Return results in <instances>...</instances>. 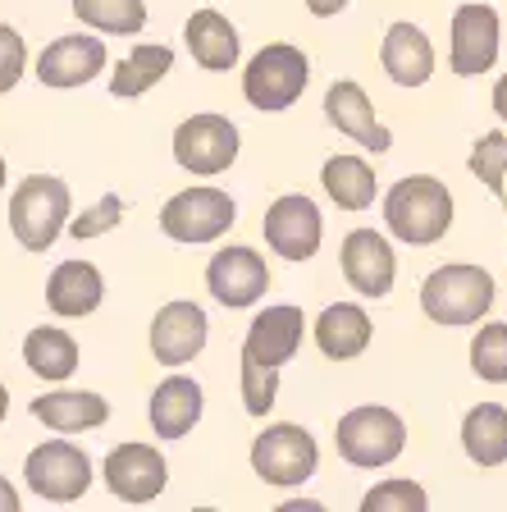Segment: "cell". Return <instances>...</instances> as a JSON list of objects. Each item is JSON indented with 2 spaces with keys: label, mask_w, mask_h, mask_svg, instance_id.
Returning a JSON list of instances; mask_svg holds the SVG:
<instances>
[{
  "label": "cell",
  "mask_w": 507,
  "mask_h": 512,
  "mask_svg": "<svg viewBox=\"0 0 507 512\" xmlns=\"http://www.w3.org/2000/svg\"><path fill=\"white\" fill-rule=\"evenodd\" d=\"M384 224L389 234L412 247H430L448 234L453 224V192L448 183H439L434 174H412L389 188L384 197Z\"/></svg>",
  "instance_id": "obj_1"
},
{
  "label": "cell",
  "mask_w": 507,
  "mask_h": 512,
  "mask_svg": "<svg viewBox=\"0 0 507 512\" xmlns=\"http://www.w3.org/2000/svg\"><path fill=\"white\" fill-rule=\"evenodd\" d=\"M494 307V275L485 266H439L421 284V311L434 325H476Z\"/></svg>",
  "instance_id": "obj_2"
},
{
  "label": "cell",
  "mask_w": 507,
  "mask_h": 512,
  "mask_svg": "<svg viewBox=\"0 0 507 512\" xmlns=\"http://www.w3.org/2000/svg\"><path fill=\"white\" fill-rule=\"evenodd\" d=\"M334 444H338V458L348 462V467H389V462L402 458V448H407V426H402V416L389 412V407H352V412L338 416L334 426Z\"/></svg>",
  "instance_id": "obj_3"
},
{
  "label": "cell",
  "mask_w": 507,
  "mask_h": 512,
  "mask_svg": "<svg viewBox=\"0 0 507 512\" xmlns=\"http://www.w3.org/2000/svg\"><path fill=\"white\" fill-rule=\"evenodd\" d=\"M69 224V183L55 174H28L10 197V229L19 247L46 252Z\"/></svg>",
  "instance_id": "obj_4"
},
{
  "label": "cell",
  "mask_w": 507,
  "mask_h": 512,
  "mask_svg": "<svg viewBox=\"0 0 507 512\" xmlns=\"http://www.w3.org/2000/svg\"><path fill=\"white\" fill-rule=\"evenodd\" d=\"M307 78H311L307 55L297 51V46H288V42H270L247 60L243 96L256 110L275 115V110H288L297 96L307 92Z\"/></svg>",
  "instance_id": "obj_5"
},
{
  "label": "cell",
  "mask_w": 507,
  "mask_h": 512,
  "mask_svg": "<svg viewBox=\"0 0 507 512\" xmlns=\"http://www.w3.org/2000/svg\"><path fill=\"white\" fill-rule=\"evenodd\" d=\"M320 467V448L311 439V430L293 426V421H279V426H265L252 439V471L265 485H307Z\"/></svg>",
  "instance_id": "obj_6"
},
{
  "label": "cell",
  "mask_w": 507,
  "mask_h": 512,
  "mask_svg": "<svg viewBox=\"0 0 507 512\" xmlns=\"http://www.w3.org/2000/svg\"><path fill=\"white\" fill-rule=\"evenodd\" d=\"M233 215H238V206H233L229 192L201 183V188H183L169 197L165 211H160V229L174 243H215L233 229Z\"/></svg>",
  "instance_id": "obj_7"
},
{
  "label": "cell",
  "mask_w": 507,
  "mask_h": 512,
  "mask_svg": "<svg viewBox=\"0 0 507 512\" xmlns=\"http://www.w3.org/2000/svg\"><path fill=\"white\" fill-rule=\"evenodd\" d=\"M23 480L37 499H51V503H74L87 494L92 485V458H87L78 444L69 439H46L28 453L23 462Z\"/></svg>",
  "instance_id": "obj_8"
},
{
  "label": "cell",
  "mask_w": 507,
  "mask_h": 512,
  "mask_svg": "<svg viewBox=\"0 0 507 512\" xmlns=\"http://www.w3.org/2000/svg\"><path fill=\"white\" fill-rule=\"evenodd\" d=\"M174 160L188 174H224L238 160V124L224 115H192L174 128Z\"/></svg>",
  "instance_id": "obj_9"
},
{
  "label": "cell",
  "mask_w": 507,
  "mask_h": 512,
  "mask_svg": "<svg viewBox=\"0 0 507 512\" xmlns=\"http://www.w3.org/2000/svg\"><path fill=\"white\" fill-rule=\"evenodd\" d=\"M261 234L270 252L284 256V261H311L320 252V238H325V220H320V206L307 192H288L265 211Z\"/></svg>",
  "instance_id": "obj_10"
},
{
  "label": "cell",
  "mask_w": 507,
  "mask_h": 512,
  "mask_svg": "<svg viewBox=\"0 0 507 512\" xmlns=\"http://www.w3.org/2000/svg\"><path fill=\"white\" fill-rule=\"evenodd\" d=\"M206 288L215 293V302L229 311L238 307H252V302L265 298L270 288V270H265V256L252 252V247L233 243V247H220L206 266Z\"/></svg>",
  "instance_id": "obj_11"
},
{
  "label": "cell",
  "mask_w": 507,
  "mask_h": 512,
  "mask_svg": "<svg viewBox=\"0 0 507 512\" xmlns=\"http://www.w3.org/2000/svg\"><path fill=\"white\" fill-rule=\"evenodd\" d=\"M498 32H503L498 10H489V5H457L453 10V46H448L453 74L476 78V74H485V69H494Z\"/></svg>",
  "instance_id": "obj_12"
},
{
  "label": "cell",
  "mask_w": 507,
  "mask_h": 512,
  "mask_svg": "<svg viewBox=\"0 0 507 512\" xmlns=\"http://www.w3.org/2000/svg\"><path fill=\"white\" fill-rule=\"evenodd\" d=\"M169 480L165 453L151 444H119L106 453V485L124 503H151Z\"/></svg>",
  "instance_id": "obj_13"
},
{
  "label": "cell",
  "mask_w": 507,
  "mask_h": 512,
  "mask_svg": "<svg viewBox=\"0 0 507 512\" xmlns=\"http://www.w3.org/2000/svg\"><path fill=\"white\" fill-rule=\"evenodd\" d=\"M206 334H211V320L197 302H165L151 320V352L160 366H188L206 348Z\"/></svg>",
  "instance_id": "obj_14"
},
{
  "label": "cell",
  "mask_w": 507,
  "mask_h": 512,
  "mask_svg": "<svg viewBox=\"0 0 507 512\" xmlns=\"http://www.w3.org/2000/svg\"><path fill=\"white\" fill-rule=\"evenodd\" d=\"M302 334H307V316L302 307H265L261 316L247 325V339H243V357L256 366H270L279 371L284 362H293L297 348H302Z\"/></svg>",
  "instance_id": "obj_15"
},
{
  "label": "cell",
  "mask_w": 507,
  "mask_h": 512,
  "mask_svg": "<svg viewBox=\"0 0 507 512\" xmlns=\"http://www.w3.org/2000/svg\"><path fill=\"white\" fill-rule=\"evenodd\" d=\"M343 279L357 288L361 298H384L393 288V275H398V256H393L389 238L375 234V229H352L343 238Z\"/></svg>",
  "instance_id": "obj_16"
},
{
  "label": "cell",
  "mask_w": 507,
  "mask_h": 512,
  "mask_svg": "<svg viewBox=\"0 0 507 512\" xmlns=\"http://www.w3.org/2000/svg\"><path fill=\"white\" fill-rule=\"evenodd\" d=\"M106 69V42L101 37H55L42 55H37V78L42 87H87L96 74Z\"/></svg>",
  "instance_id": "obj_17"
},
{
  "label": "cell",
  "mask_w": 507,
  "mask_h": 512,
  "mask_svg": "<svg viewBox=\"0 0 507 512\" xmlns=\"http://www.w3.org/2000/svg\"><path fill=\"white\" fill-rule=\"evenodd\" d=\"M325 119L338 128V133H348L352 142H361L366 151H375V156H384V151L393 147V133L375 119L370 96L361 92V83H352V78H338V83L325 92Z\"/></svg>",
  "instance_id": "obj_18"
},
{
  "label": "cell",
  "mask_w": 507,
  "mask_h": 512,
  "mask_svg": "<svg viewBox=\"0 0 507 512\" xmlns=\"http://www.w3.org/2000/svg\"><path fill=\"white\" fill-rule=\"evenodd\" d=\"M32 416L42 426L60 430V435H83V430H96L110 421V403L92 389H55V394L32 398Z\"/></svg>",
  "instance_id": "obj_19"
},
{
  "label": "cell",
  "mask_w": 507,
  "mask_h": 512,
  "mask_svg": "<svg viewBox=\"0 0 507 512\" xmlns=\"http://www.w3.org/2000/svg\"><path fill=\"white\" fill-rule=\"evenodd\" d=\"M380 60H384V74L398 87H425L434 74V46L416 23H393L384 32Z\"/></svg>",
  "instance_id": "obj_20"
},
{
  "label": "cell",
  "mask_w": 507,
  "mask_h": 512,
  "mask_svg": "<svg viewBox=\"0 0 507 512\" xmlns=\"http://www.w3.org/2000/svg\"><path fill=\"white\" fill-rule=\"evenodd\" d=\"M106 298V279L92 261H60L46 279V307L55 316H92Z\"/></svg>",
  "instance_id": "obj_21"
},
{
  "label": "cell",
  "mask_w": 507,
  "mask_h": 512,
  "mask_svg": "<svg viewBox=\"0 0 507 512\" xmlns=\"http://www.w3.org/2000/svg\"><path fill=\"white\" fill-rule=\"evenodd\" d=\"M201 407H206V394H201L197 380H188V375L160 380L156 394H151V430H156V439H183L201 421Z\"/></svg>",
  "instance_id": "obj_22"
},
{
  "label": "cell",
  "mask_w": 507,
  "mask_h": 512,
  "mask_svg": "<svg viewBox=\"0 0 507 512\" xmlns=\"http://www.w3.org/2000/svg\"><path fill=\"white\" fill-rule=\"evenodd\" d=\"M183 42H188L192 60L201 64V69H211V74H224V69H233L238 64V28H233L229 19H224L220 10H197L188 19V28H183Z\"/></svg>",
  "instance_id": "obj_23"
},
{
  "label": "cell",
  "mask_w": 507,
  "mask_h": 512,
  "mask_svg": "<svg viewBox=\"0 0 507 512\" xmlns=\"http://www.w3.org/2000/svg\"><path fill=\"white\" fill-rule=\"evenodd\" d=\"M316 343L329 362H352L370 348V316L357 302H334L316 320Z\"/></svg>",
  "instance_id": "obj_24"
},
{
  "label": "cell",
  "mask_w": 507,
  "mask_h": 512,
  "mask_svg": "<svg viewBox=\"0 0 507 512\" xmlns=\"http://www.w3.org/2000/svg\"><path fill=\"white\" fill-rule=\"evenodd\" d=\"M462 448L476 467H503L507 462V407L480 403L462 421Z\"/></svg>",
  "instance_id": "obj_25"
},
{
  "label": "cell",
  "mask_w": 507,
  "mask_h": 512,
  "mask_svg": "<svg viewBox=\"0 0 507 512\" xmlns=\"http://www.w3.org/2000/svg\"><path fill=\"white\" fill-rule=\"evenodd\" d=\"M320 183L338 211H366L375 202V170L361 156H329Z\"/></svg>",
  "instance_id": "obj_26"
},
{
  "label": "cell",
  "mask_w": 507,
  "mask_h": 512,
  "mask_svg": "<svg viewBox=\"0 0 507 512\" xmlns=\"http://www.w3.org/2000/svg\"><path fill=\"white\" fill-rule=\"evenodd\" d=\"M23 362H28L32 375H42V380H69L78 371V343L64 330H55V325H37L23 339Z\"/></svg>",
  "instance_id": "obj_27"
},
{
  "label": "cell",
  "mask_w": 507,
  "mask_h": 512,
  "mask_svg": "<svg viewBox=\"0 0 507 512\" xmlns=\"http://www.w3.org/2000/svg\"><path fill=\"white\" fill-rule=\"evenodd\" d=\"M169 69H174V51H169V46L142 42V46H133V55H128V60H119L115 78H110V92H115L119 101H133V96L151 92V87H156Z\"/></svg>",
  "instance_id": "obj_28"
},
{
  "label": "cell",
  "mask_w": 507,
  "mask_h": 512,
  "mask_svg": "<svg viewBox=\"0 0 507 512\" xmlns=\"http://www.w3.org/2000/svg\"><path fill=\"white\" fill-rule=\"evenodd\" d=\"M74 14L96 32L138 37L147 28V0H74Z\"/></svg>",
  "instance_id": "obj_29"
},
{
  "label": "cell",
  "mask_w": 507,
  "mask_h": 512,
  "mask_svg": "<svg viewBox=\"0 0 507 512\" xmlns=\"http://www.w3.org/2000/svg\"><path fill=\"white\" fill-rule=\"evenodd\" d=\"M471 371L489 384H507V325H485L471 339Z\"/></svg>",
  "instance_id": "obj_30"
},
{
  "label": "cell",
  "mask_w": 507,
  "mask_h": 512,
  "mask_svg": "<svg viewBox=\"0 0 507 512\" xmlns=\"http://www.w3.org/2000/svg\"><path fill=\"white\" fill-rule=\"evenodd\" d=\"M466 165H471V174H476L489 192L503 197L507 192V133H485V138H476Z\"/></svg>",
  "instance_id": "obj_31"
},
{
  "label": "cell",
  "mask_w": 507,
  "mask_h": 512,
  "mask_svg": "<svg viewBox=\"0 0 507 512\" xmlns=\"http://www.w3.org/2000/svg\"><path fill=\"white\" fill-rule=\"evenodd\" d=\"M425 490L416 480H384L361 499V512H425Z\"/></svg>",
  "instance_id": "obj_32"
},
{
  "label": "cell",
  "mask_w": 507,
  "mask_h": 512,
  "mask_svg": "<svg viewBox=\"0 0 507 512\" xmlns=\"http://www.w3.org/2000/svg\"><path fill=\"white\" fill-rule=\"evenodd\" d=\"M279 398V371H270V366H256L243 357V407L252 416H265L270 407H275Z\"/></svg>",
  "instance_id": "obj_33"
},
{
  "label": "cell",
  "mask_w": 507,
  "mask_h": 512,
  "mask_svg": "<svg viewBox=\"0 0 507 512\" xmlns=\"http://www.w3.org/2000/svg\"><path fill=\"white\" fill-rule=\"evenodd\" d=\"M119 215H124V202H119V197H101V202H96L92 211H83L78 220L64 224V229H69V234H74L78 243H83V238H101V234H110V229L119 224Z\"/></svg>",
  "instance_id": "obj_34"
},
{
  "label": "cell",
  "mask_w": 507,
  "mask_h": 512,
  "mask_svg": "<svg viewBox=\"0 0 507 512\" xmlns=\"http://www.w3.org/2000/svg\"><path fill=\"white\" fill-rule=\"evenodd\" d=\"M23 64H28V46H23L19 28L0 23V96L23 78Z\"/></svg>",
  "instance_id": "obj_35"
},
{
  "label": "cell",
  "mask_w": 507,
  "mask_h": 512,
  "mask_svg": "<svg viewBox=\"0 0 507 512\" xmlns=\"http://www.w3.org/2000/svg\"><path fill=\"white\" fill-rule=\"evenodd\" d=\"M352 0H307V10L316 14V19H334V14H343Z\"/></svg>",
  "instance_id": "obj_36"
},
{
  "label": "cell",
  "mask_w": 507,
  "mask_h": 512,
  "mask_svg": "<svg viewBox=\"0 0 507 512\" xmlns=\"http://www.w3.org/2000/svg\"><path fill=\"white\" fill-rule=\"evenodd\" d=\"M494 110H498V119L507 124V74L498 78V87H494Z\"/></svg>",
  "instance_id": "obj_37"
},
{
  "label": "cell",
  "mask_w": 507,
  "mask_h": 512,
  "mask_svg": "<svg viewBox=\"0 0 507 512\" xmlns=\"http://www.w3.org/2000/svg\"><path fill=\"white\" fill-rule=\"evenodd\" d=\"M14 508H19V494H14L10 485L0 480V512H14Z\"/></svg>",
  "instance_id": "obj_38"
},
{
  "label": "cell",
  "mask_w": 507,
  "mask_h": 512,
  "mask_svg": "<svg viewBox=\"0 0 507 512\" xmlns=\"http://www.w3.org/2000/svg\"><path fill=\"white\" fill-rule=\"evenodd\" d=\"M279 512H320V503H311V499H302V503H284Z\"/></svg>",
  "instance_id": "obj_39"
},
{
  "label": "cell",
  "mask_w": 507,
  "mask_h": 512,
  "mask_svg": "<svg viewBox=\"0 0 507 512\" xmlns=\"http://www.w3.org/2000/svg\"><path fill=\"white\" fill-rule=\"evenodd\" d=\"M5 412H10V389L0 384V421H5Z\"/></svg>",
  "instance_id": "obj_40"
},
{
  "label": "cell",
  "mask_w": 507,
  "mask_h": 512,
  "mask_svg": "<svg viewBox=\"0 0 507 512\" xmlns=\"http://www.w3.org/2000/svg\"><path fill=\"white\" fill-rule=\"evenodd\" d=\"M0 188H5V160H0Z\"/></svg>",
  "instance_id": "obj_41"
},
{
  "label": "cell",
  "mask_w": 507,
  "mask_h": 512,
  "mask_svg": "<svg viewBox=\"0 0 507 512\" xmlns=\"http://www.w3.org/2000/svg\"><path fill=\"white\" fill-rule=\"evenodd\" d=\"M503 197H507V192H503Z\"/></svg>",
  "instance_id": "obj_42"
}]
</instances>
